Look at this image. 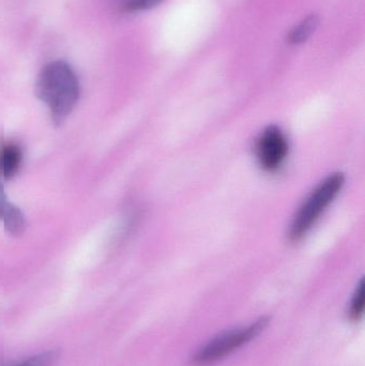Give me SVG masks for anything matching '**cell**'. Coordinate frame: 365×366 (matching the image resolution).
Wrapping results in <instances>:
<instances>
[{
  "label": "cell",
  "mask_w": 365,
  "mask_h": 366,
  "mask_svg": "<svg viewBox=\"0 0 365 366\" xmlns=\"http://www.w3.org/2000/svg\"><path fill=\"white\" fill-rule=\"evenodd\" d=\"M79 94V77L66 61L49 62L39 74L36 96L47 105L55 124H62L72 113Z\"/></svg>",
  "instance_id": "obj_1"
},
{
  "label": "cell",
  "mask_w": 365,
  "mask_h": 366,
  "mask_svg": "<svg viewBox=\"0 0 365 366\" xmlns=\"http://www.w3.org/2000/svg\"><path fill=\"white\" fill-rule=\"evenodd\" d=\"M343 174H332L326 178L319 187L310 194L294 217L289 229V238L298 241L304 238L311 228L319 221L324 211L331 204L344 185Z\"/></svg>",
  "instance_id": "obj_2"
},
{
  "label": "cell",
  "mask_w": 365,
  "mask_h": 366,
  "mask_svg": "<svg viewBox=\"0 0 365 366\" xmlns=\"http://www.w3.org/2000/svg\"><path fill=\"white\" fill-rule=\"evenodd\" d=\"M269 322L270 318L263 316L249 326L220 333L195 354L193 363L195 366L216 365L242 346L250 343L252 340L256 339L269 326Z\"/></svg>",
  "instance_id": "obj_3"
},
{
  "label": "cell",
  "mask_w": 365,
  "mask_h": 366,
  "mask_svg": "<svg viewBox=\"0 0 365 366\" xmlns=\"http://www.w3.org/2000/svg\"><path fill=\"white\" fill-rule=\"evenodd\" d=\"M256 157L265 171L274 172L282 165L289 154V142L278 127L270 126L263 131L256 142Z\"/></svg>",
  "instance_id": "obj_4"
},
{
  "label": "cell",
  "mask_w": 365,
  "mask_h": 366,
  "mask_svg": "<svg viewBox=\"0 0 365 366\" xmlns=\"http://www.w3.org/2000/svg\"><path fill=\"white\" fill-rule=\"evenodd\" d=\"M21 148L14 144H6L0 148V174L6 179H10L19 171L21 167Z\"/></svg>",
  "instance_id": "obj_5"
},
{
  "label": "cell",
  "mask_w": 365,
  "mask_h": 366,
  "mask_svg": "<svg viewBox=\"0 0 365 366\" xmlns=\"http://www.w3.org/2000/svg\"><path fill=\"white\" fill-rule=\"evenodd\" d=\"M319 23H321V19H319V15H309L289 32L287 42L291 45L302 44L316 31Z\"/></svg>",
  "instance_id": "obj_6"
},
{
  "label": "cell",
  "mask_w": 365,
  "mask_h": 366,
  "mask_svg": "<svg viewBox=\"0 0 365 366\" xmlns=\"http://www.w3.org/2000/svg\"><path fill=\"white\" fill-rule=\"evenodd\" d=\"M4 228L8 234L12 236H19L25 230L26 222L21 211L17 207L11 204L10 208L2 217Z\"/></svg>",
  "instance_id": "obj_7"
},
{
  "label": "cell",
  "mask_w": 365,
  "mask_h": 366,
  "mask_svg": "<svg viewBox=\"0 0 365 366\" xmlns=\"http://www.w3.org/2000/svg\"><path fill=\"white\" fill-rule=\"evenodd\" d=\"M365 302V287L364 281L361 280L353 299H351V307H349V317L354 322H358L364 316Z\"/></svg>",
  "instance_id": "obj_8"
},
{
  "label": "cell",
  "mask_w": 365,
  "mask_h": 366,
  "mask_svg": "<svg viewBox=\"0 0 365 366\" xmlns=\"http://www.w3.org/2000/svg\"><path fill=\"white\" fill-rule=\"evenodd\" d=\"M59 352L57 350H49L31 357L16 366H53L58 360Z\"/></svg>",
  "instance_id": "obj_9"
},
{
  "label": "cell",
  "mask_w": 365,
  "mask_h": 366,
  "mask_svg": "<svg viewBox=\"0 0 365 366\" xmlns=\"http://www.w3.org/2000/svg\"><path fill=\"white\" fill-rule=\"evenodd\" d=\"M164 0H124L122 9L128 12L148 10L162 4Z\"/></svg>",
  "instance_id": "obj_10"
},
{
  "label": "cell",
  "mask_w": 365,
  "mask_h": 366,
  "mask_svg": "<svg viewBox=\"0 0 365 366\" xmlns=\"http://www.w3.org/2000/svg\"><path fill=\"white\" fill-rule=\"evenodd\" d=\"M10 206L11 204L8 202V198H6L4 185L0 183V219H2V217H4Z\"/></svg>",
  "instance_id": "obj_11"
}]
</instances>
